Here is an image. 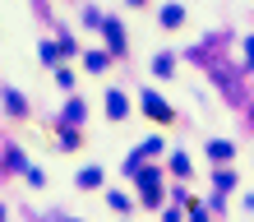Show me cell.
Masks as SVG:
<instances>
[{
  "label": "cell",
  "instance_id": "obj_1",
  "mask_svg": "<svg viewBox=\"0 0 254 222\" xmlns=\"http://www.w3.org/2000/svg\"><path fill=\"white\" fill-rule=\"evenodd\" d=\"M143 107H148V116H153V121H171V111H167V102H162L157 93H143Z\"/></svg>",
  "mask_w": 254,
  "mask_h": 222
},
{
  "label": "cell",
  "instance_id": "obj_5",
  "mask_svg": "<svg viewBox=\"0 0 254 222\" xmlns=\"http://www.w3.org/2000/svg\"><path fill=\"white\" fill-rule=\"evenodd\" d=\"M97 181H102V171H97V167H93V171H83V176H79V185H83V190H97Z\"/></svg>",
  "mask_w": 254,
  "mask_h": 222
},
{
  "label": "cell",
  "instance_id": "obj_3",
  "mask_svg": "<svg viewBox=\"0 0 254 222\" xmlns=\"http://www.w3.org/2000/svg\"><path fill=\"white\" fill-rule=\"evenodd\" d=\"M208 157H213V162H217V157H222V162H227V157H231V144H227V139H217L213 148H208Z\"/></svg>",
  "mask_w": 254,
  "mask_h": 222
},
{
  "label": "cell",
  "instance_id": "obj_2",
  "mask_svg": "<svg viewBox=\"0 0 254 222\" xmlns=\"http://www.w3.org/2000/svg\"><path fill=\"white\" fill-rule=\"evenodd\" d=\"M162 23H167V28L185 23V9H181V5H167V9H162Z\"/></svg>",
  "mask_w": 254,
  "mask_h": 222
},
{
  "label": "cell",
  "instance_id": "obj_6",
  "mask_svg": "<svg viewBox=\"0 0 254 222\" xmlns=\"http://www.w3.org/2000/svg\"><path fill=\"white\" fill-rule=\"evenodd\" d=\"M129 5H143V0H129Z\"/></svg>",
  "mask_w": 254,
  "mask_h": 222
},
{
  "label": "cell",
  "instance_id": "obj_4",
  "mask_svg": "<svg viewBox=\"0 0 254 222\" xmlns=\"http://www.w3.org/2000/svg\"><path fill=\"white\" fill-rule=\"evenodd\" d=\"M107 107H111L116 121H121V116H125V97H121V93H107Z\"/></svg>",
  "mask_w": 254,
  "mask_h": 222
}]
</instances>
